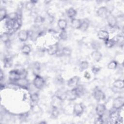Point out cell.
I'll use <instances>...</instances> for the list:
<instances>
[{
	"label": "cell",
	"mask_w": 124,
	"mask_h": 124,
	"mask_svg": "<svg viewBox=\"0 0 124 124\" xmlns=\"http://www.w3.org/2000/svg\"><path fill=\"white\" fill-rule=\"evenodd\" d=\"M66 99L71 101L74 100L77 97H78V96L77 95V93H76L75 88L71 90L66 91Z\"/></svg>",
	"instance_id": "7"
},
{
	"label": "cell",
	"mask_w": 124,
	"mask_h": 124,
	"mask_svg": "<svg viewBox=\"0 0 124 124\" xmlns=\"http://www.w3.org/2000/svg\"><path fill=\"white\" fill-rule=\"evenodd\" d=\"M79 78L78 76H74L73 78H71L67 82V85L69 87H74L77 86L78 83L79 81Z\"/></svg>",
	"instance_id": "12"
},
{
	"label": "cell",
	"mask_w": 124,
	"mask_h": 124,
	"mask_svg": "<svg viewBox=\"0 0 124 124\" xmlns=\"http://www.w3.org/2000/svg\"><path fill=\"white\" fill-rule=\"evenodd\" d=\"M60 36L62 39L65 40L67 38V34H66V32L65 31H62L60 33Z\"/></svg>",
	"instance_id": "35"
},
{
	"label": "cell",
	"mask_w": 124,
	"mask_h": 124,
	"mask_svg": "<svg viewBox=\"0 0 124 124\" xmlns=\"http://www.w3.org/2000/svg\"><path fill=\"white\" fill-rule=\"evenodd\" d=\"M7 12L5 8H1L0 10V19L1 21L5 18L7 16Z\"/></svg>",
	"instance_id": "24"
},
{
	"label": "cell",
	"mask_w": 124,
	"mask_h": 124,
	"mask_svg": "<svg viewBox=\"0 0 124 124\" xmlns=\"http://www.w3.org/2000/svg\"><path fill=\"white\" fill-rule=\"evenodd\" d=\"M43 21L44 19L43 17H42L41 16H37L34 20V23L36 26H39L43 23Z\"/></svg>",
	"instance_id": "28"
},
{
	"label": "cell",
	"mask_w": 124,
	"mask_h": 124,
	"mask_svg": "<svg viewBox=\"0 0 124 124\" xmlns=\"http://www.w3.org/2000/svg\"><path fill=\"white\" fill-rule=\"evenodd\" d=\"M84 76H85V78H90V76L89 74V73H88L87 72H86V73H85V75H84Z\"/></svg>",
	"instance_id": "39"
},
{
	"label": "cell",
	"mask_w": 124,
	"mask_h": 124,
	"mask_svg": "<svg viewBox=\"0 0 124 124\" xmlns=\"http://www.w3.org/2000/svg\"><path fill=\"white\" fill-rule=\"evenodd\" d=\"M99 70H100V69L98 68H97V67H93L92 68V72H93V73H94V74L97 73Z\"/></svg>",
	"instance_id": "37"
},
{
	"label": "cell",
	"mask_w": 124,
	"mask_h": 124,
	"mask_svg": "<svg viewBox=\"0 0 124 124\" xmlns=\"http://www.w3.org/2000/svg\"><path fill=\"white\" fill-rule=\"evenodd\" d=\"M47 50V53L49 55H53L55 54L58 50V43H55L53 45L49 46Z\"/></svg>",
	"instance_id": "11"
},
{
	"label": "cell",
	"mask_w": 124,
	"mask_h": 124,
	"mask_svg": "<svg viewBox=\"0 0 124 124\" xmlns=\"http://www.w3.org/2000/svg\"><path fill=\"white\" fill-rule=\"evenodd\" d=\"M62 54L65 56H69L71 54V50L68 47H63L62 50Z\"/></svg>",
	"instance_id": "31"
},
{
	"label": "cell",
	"mask_w": 124,
	"mask_h": 124,
	"mask_svg": "<svg viewBox=\"0 0 124 124\" xmlns=\"http://www.w3.org/2000/svg\"><path fill=\"white\" fill-rule=\"evenodd\" d=\"M31 99L32 100V101H33V102L37 101L39 99V96L36 93H33L31 95Z\"/></svg>",
	"instance_id": "33"
},
{
	"label": "cell",
	"mask_w": 124,
	"mask_h": 124,
	"mask_svg": "<svg viewBox=\"0 0 124 124\" xmlns=\"http://www.w3.org/2000/svg\"><path fill=\"white\" fill-rule=\"evenodd\" d=\"M120 117V114L119 111H115L110 113L109 115L110 123L116 124L119 121Z\"/></svg>",
	"instance_id": "8"
},
{
	"label": "cell",
	"mask_w": 124,
	"mask_h": 124,
	"mask_svg": "<svg viewBox=\"0 0 124 124\" xmlns=\"http://www.w3.org/2000/svg\"><path fill=\"white\" fill-rule=\"evenodd\" d=\"M94 124H103V120L102 118V117H99L97 119H95L94 121Z\"/></svg>",
	"instance_id": "36"
},
{
	"label": "cell",
	"mask_w": 124,
	"mask_h": 124,
	"mask_svg": "<svg viewBox=\"0 0 124 124\" xmlns=\"http://www.w3.org/2000/svg\"><path fill=\"white\" fill-rule=\"evenodd\" d=\"M67 22L64 19H60L58 21V25L62 31H65L67 27Z\"/></svg>",
	"instance_id": "19"
},
{
	"label": "cell",
	"mask_w": 124,
	"mask_h": 124,
	"mask_svg": "<svg viewBox=\"0 0 124 124\" xmlns=\"http://www.w3.org/2000/svg\"><path fill=\"white\" fill-rule=\"evenodd\" d=\"M113 87L117 89H123L124 87V83L123 80L118 79L115 80L113 83Z\"/></svg>",
	"instance_id": "18"
},
{
	"label": "cell",
	"mask_w": 124,
	"mask_h": 124,
	"mask_svg": "<svg viewBox=\"0 0 124 124\" xmlns=\"http://www.w3.org/2000/svg\"><path fill=\"white\" fill-rule=\"evenodd\" d=\"M106 110V107L104 105L99 104L96 107V112L99 117H102Z\"/></svg>",
	"instance_id": "10"
},
{
	"label": "cell",
	"mask_w": 124,
	"mask_h": 124,
	"mask_svg": "<svg viewBox=\"0 0 124 124\" xmlns=\"http://www.w3.org/2000/svg\"><path fill=\"white\" fill-rule=\"evenodd\" d=\"M89 26V23L88 21H83L82 22V24L81 25V27L80 28V30H81L83 31H87V30L88 29Z\"/></svg>",
	"instance_id": "22"
},
{
	"label": "cell",
	"mask_w": 124,
	"mask_h": 124,
	"mask_svg": "<svg viewBox=\"0 0 124 124\" xmlns=\"http://www.w3.org/2000/svg\"><path fill=\"white\" fill-rule=\"evenodd\" d=\"M22 73L17 70H12L9 73V78L11 80L17 81L22 78Z\"/></svg>",
	"instance_id": "3"
},
{
	"label": "cell",
	"mask_w": 124,
	"mask_h": 124,
	"mask_svg": "<svg viewBox=\"0 0 124 124\" xmlns=\"http://www.w3.org/2000/svg\"><path fill=\"white\" fill-rule=\"evenodd\" d=\"M8 19L16 20L17 18V14L16 13H13L9 14L7 16Z\"/></svg>",
	"instance_id": "32"
},
{
	"label": "cell",
	"mask_w": 124,
	"mask_h": 124,
	"mask_svg": "<svg viewBox=\"0 0 124 124\" xmlns=\"http://www.w3.org/2000/svg\"><path fill=\"white\" fill-rule=\"evenodd\" d=\"M88 67V63L86 61H83L79 65V69L80 71H83L87 69Z\"/></svg>",
	"instance_id": "27"
},
{
	"label": "cell",
	"mask_w": 124,
	"mask_h": 124,
	"mask_svg": "<svg viewBox=\"0 0 124 124\" xmlns=\"http://www.w3.org/2000/svg\"><path fill=\"white\" fill-rule=\"evenodd\" d=\"M94 98L98 101L103 100L105 98V95L104 93L100 90H96L93 93Z\"/></svg>",
	"instance_id": "9"
},
{
	"label": "cell",
	"mask_w": 124,
	"mask_h": 124,
	"mask_svg": "<svg viewBox=\"0 0 124 124\" xmlns=\"http://www.w3.org/2000/svg\"><path fill=\"white\" fill-rule=\"evenodd\" d=\"M83 111L84 108L81 104L76 103L75 104L74 106L73 112L75 115L78 116H80L83 112Z\"/></svg>",
	"instance_id": "5"
},
{
	"label": "cell",
	"mask_w": 124,
	"mask_h": 124,
	"mask_svg": "<svg viewBox=\"0 0 124 124\" xmlns=\"http://www.w3.org/2000/svg\"><path fill=\"white\" fill-rule=\"evenodd\" d=\"M124 103V98L122 96H118L114 99L113 102V107L116 109H120L123 107Z\"/></svg>",
	"instance_id": "2"
},
{
	"label": "cell",
	"mask_w": 124,
	"mask_h": 124,
	"mask_svg": "<svg viewBox=\"0 0 124 124\" xmlns=\"http://www.w3.org/2000/svg\"><path fill=\"white\" fill-rule=\"evenodd\" d=\"M115 44V41L113 39H108L105 41V45L108 47H111Z\"/></svg>",
	"instance_id": "29"
},
{
	"label": "cell",
	"mask_w": 124,
	"mask_h": 124,
	"mask_svg": "<svg viewBox=\"0 0 124 124\" xmlns=\"http://www.w3.org/2000/svg\"><path fill=\"white\" fill-rule=\"evenodd\" d=\"M98 37L101 40L106 41L109 38V33L108 31L104 30H101L97 33Z\"/></svg>",
	"instance_id": "13"
},
{
	"label": "cell",
	"mask_w": 124,
	"mask_h": 124,
	"mask_svg": "<svg viewBox=\"0 0 124 124\" xmlns=\"http://www.w3.org/2000/svg\"><path fill=\"white\" fill-rule=\"evenodd\" d=\"M56 97L60 100L63 101L66 99V92H63L62 91H58L56 93Z\"/></svg>",
	"instance_id": "17"
},
{
	"label": "cell",
	"mask_w": 124,
	"mask_h": 124,
	"mask_svg": "<svg viewBox=\"0 0 124 124\" xmlns=\"http://www.w3.org/2000/svg\"><path fill=\"white\" fill-rule=\"evenodd\" d=\"M107 19V21L109 26L110 27L113 28L115 27L117 23V20L116 18L110 12H109L107 17L106 18Z\"/></svg>",
	"instance_id": "4"
},
{
	"label": "cell",
	"mask_w": 124,
	"mask_h": 124,
	"mask_svg": "<svg viewBox=\"0 0 124 124\" xmlns=\"http://www.w3.org/2000/svg\"><path fill=\"white\" fill-rule=\"evenodd\" d=\"M28 32L25 30H21L18 33V38L22 42L26 41L28 38Z\"/></svg>",
	"instance_id": "14"
},
{
	"label": "cell",
	"mask_w": 124,
	"mask_h": 124,
	"mask_svg": "<svg viewBox=\"0 0 124 124\" xmlns=\"http://www.w3.org/2000/svg\"><path fill=\"white\" fill-rule=\"evenodd\" d=\"M108 13L109 12L108 11V10L106 7L104 6H102L100 7L97 11V15L99 17L103 18H106Z\"/></svg>",
	"instance_id": "6"
},
{
	"label": "cell",
	"mask_w": 124,
	"mask_h": 124,
	"mask_svg": "<svg viewBox=\"0 0 124 124\" xmlns=\"http://www.w3.org/2000/svg\"><path fill=\"white\" fill-rule=\"evenodd\" d=\"M78 97L80 96L83 93V88L81 86H78L75 88Z\"/></svg>",
	"instance_id": "26"
},
{
	"label": "cell",
	"mask_w": 124,
	"mask_h": 124,
	"mask_svg": "<svg viewBox=\"0 0 124 124\" xmlns=\"http://www.w3.org/2000/svg\"><path fill=\"white\" fill-rule=\"evenodd\" d=\"M0 39H1V40L3 42H4L5 43H7L9 41V34L6 33V32L3 33L0 35Z\"/></svg>",
	"instance_id": "23"
},
{
	"label": "cell",
	"mask_w": 124,
	"mask_h": 124,
	"mask_svg": "<svg viewBox=\"0 0 124 124\" xmlns=\"http://www.w3.org/2000/svg\"><path fill=\"white\" fill-rule=\"evenodd\" d=\"M22 52L25 55H29L31 51V47L27 45L23 46L21 48Z\"/></svg>",
	"instance_id": "21"
},
{
	"label": "cell",
	"mask_w": 124,
	"mask_h": 124,
	"mask_svg": "<svg viewBox=\"0 0 124 124\" xmlns=\"http://www.w3.org/2000/svg\"><path fill=\"white\" fill-rule=\"evenodd\" d=\"M44 80L42 77L39 75H36L34 78L33 84L35 87L38 89H41L44 85Z\"/></svg>",
	"instance_id": "1"
},
{
	"label": "cell",
	"mask_w": 124,
	"mask_h": 124,
	"mask_svg": "<svg viewBox=\"0 0 124 124\" xmlns=\"http://www.w3.org/2000/svg\"><path fill=\"white\" fill-rule=\"evenodd\" d=\"M76 14V11L73 8H70L67 11V15L70 18H73Z\"/></svg>",
	"instance_id": "20"
},
{
	"label": "cell",
	"mask_w": 124,
	"mask_h": 124,
	"mask_svg": "<svg viewBox=\"0 0 124 124\" xmlns=\"http://www.w3.org/2000/svg\"><path fill=\"white\" fill-rule=\"evenodd\" d=\"M71 26L73 28L76 29H79L82 24V21L79 19L73 18L71 20Z\"/></svg>",
	"instance_id": "15"
},
{
	"label": "cell",
	"mask_w": 124,
	"mask_h": 124,
	"mask_svg": "<svg viewBox=\"0 0 124 124\" xmlns=\"http://www.w3.org/2000/svg\"><path fill=\"white\" fill-rule=\"evenodd\" d=\"M17 83L18 85L22 86H26L28 85V80L24 78H21L19 80L17 81Z\"/></svg>",
	"instance_id": "25"
},
{
	"label": "cell",
	"mask_w": 124,
	"mask_h": 124,
	"mask_svg": "<svg viewBox=\"0 0 124 124\" xmlns=\"http://www.w3.org/2000/svg\"><path fill=\"white\" fill-rule=\"evenodd\" d=\"M52 114H53V115L54 116L57 117L59 115V112L57 110H54L52 111Z\"/></svg>",
	"instance_id": "38"
},
{
	"label": "cell",
	"mask_w": 124,
	"mask_h": 124,
	"mask_svg": "<svg viewBox=\"0 0 124 124\" xmlns=\"http://www.w3.org/2000/svg\"><path fill=\"white\" fill-rule=\"evenodd\" d=\"M91 56H92V57L93 58V59L97 62H99L101 59V58H102L101 53L97 50L93 51L91 53Z\"/></svg>",
	"instance_id": "16"
},
{
	"label": "cell",
	"mask_w": 124,
	"mask_h": 124,
	"mask_svg": "<svg viewBox=\"0 0 124 124\" xmlns=\"http://www.w3.org/2000/svg\"><path fill=\"white\" fill-rule=\"evenodd\" d=\"M34 5V4L31 1L27 3V4L26 5V7L28 10H31L33 7Z\"/></svg>",
	"instance_id": "34"
},
{
	"label": "cell",
	"mask_w": 124,
	"mask_h": 124,
	"mask_svg": "<svg viewBox=\"0 0 124 124\" xmlns=\"http://www.w3.org/2000/svg\"><path fill=\"white\" fill-rule=\"evenodd\" d=\"M117 65V62L114 61H111L108 64V67L109 69H114L116 68Z\"/></svg>",
	"instance_id": "30"
}]
</instances>
